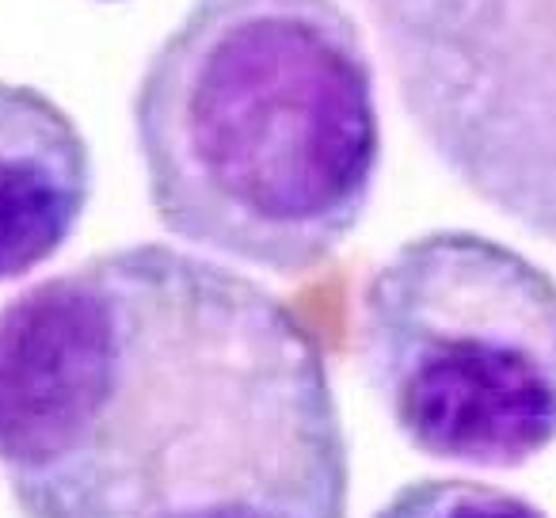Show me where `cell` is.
<instances>
[{"label":"cell","instance_id":"cell-1","mask_svg":"<svg viewBox=\"0 0 556 518\" xmlns=\"http://www.w3.org/2000/svg\"><path fill=\"white\" fill-rule=\"evenodd\" d=\"M0 472L24 518H348L351 500L317 332L153 240L0 305Z\"/></svg>","mask_w":556,"mask_h":518},{"label":"cell","instance_id":"cell-2","mask_svg":"<svg viewBox=\"0 0 556 518\" xmlns=\"http://www.w3.org/2000/svg\"><path fill=\"white\" fill-rule=\"evenodd\" d=\"M149 206L172 237L278 279L363 225L378 80L343 0H194L134 92Z\"/></svg>","mask_w":556,"mask_h":518},{"label":"cell","instance_id":"cell-3","mask_svg":"<svg viewBox=\"0 0 556 518\" xmlns=\"http://www.w3.org/2000/svg\"><path fill=\"white\" fill-rule=\"evenodd\" d=\"M355 358L412 450L522 469L556 446V279L472 229L404 240L366 279Z\"/></svg>","mask_w":556,"mask_h":518},{"label":"cell","instance_id":"cell-4","mask_svg":"<svg viewBox=\"0 0 556 518\" xmlns=\"http://www.w3.org/2000/svg\"><path fill=\"white\" fill-rule=\"evenodd\" d=\"M454 184L556 248V0H358Z\"/></svg>","mask_w":556,"mask_h":518},{"label":"cell","instance_id":"cell-5","mask_svg":"<svg viewBox=\"0 0 556 518\" xmlns=\"http://www.w3.org/2000/svg\"><path fill=\"white\" fill-rule=\"evenodd\" d=\"M92 199V149L73 115L31 85L0 80V282L50 264Z\"/></svg>","mask_w":556,"mask_h":518},{"label":"cell","instance_id":"cell-6","mask_svg":"<svg viewBox=\"0 0 556 518\" xmlns=\"http://www.w3.org/2000/svg\"><path fill=\"white\" fill-rule=\"evenodd\" d=\"M378 518H548L538 503L488 480H412L389 495Z\"/></svg>","mask_w":556,"mask_h":518},{"label":"cell","instance_id":"cell-7","mask_svg":"<svg viewBox=\"0 0 556 518\" xmlns=\"http://www.w3.org/2000/svg\"><path fill=\"white\" fill-rule=\"evenodd\" d=\"M108 4H111V0H108Z\"/></svg>","mask_w":556,"mask_h":518}]
</instances>
